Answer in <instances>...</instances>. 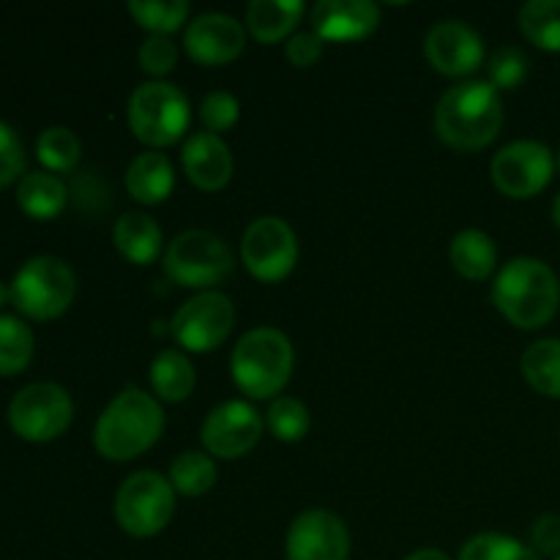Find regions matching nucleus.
I'll list each match as a JSON object with an SVG mask.
<instances>
[{"label": "nucleus", "instance_id": "37998d69", "mask_svg": "<svg viewBox=\"0 0 560 560\" xmlns=\"http://www.w3.org/2000/svg\"><path fill=\"white\" fill-rule=\"evenodd\" d=\"M552 560H560V556H558V558H552Z\"/></svg>", "mask_w": 560, "mask_h": 560}, {"label": "nucleus", "instance_id": "f3484780", "mask_svg": "<svg viewBox=\"0 0 560 560\" xmlns=\"http://www.w3.org/2000/svg\"><path fill=\"white\" fill-rule=\"evenodd\" d=\"M310 20L323 42H361L381 25V5L372 0H320Z\"/></svg>", "mask_w": 560, "mask_h": 560}, {"label": "nucleus", "instance_id": "412c9836", "mask_svg": "<svg viewBox=\"0 0 560 560\" xmlns=\"http://www.w3.org/2000/svg\"><path fill=\"white\" fill-rule=\"evenodd\" d=\"M448 260L468 282H485L498 268V246L481 230H463L448 246Z\"/></svg>", "mask_w": 560, "mask_h": 560}, {"label": "nucleus", "instance_id": "9b49d317", "mask_svg": "<svg viewBox=\"0 0 560 560\" xmlns=\"http://www.w3.org/2000/svg\"><path fill=\"white\" fill-rule=\"evenodd\" d=\"M556 173V159L545 142L517 140L503 145L492 156L490 175L501 195L512 200H530L550 186Z\"/></svg>", "mask_w": 560, "mask_h": 560}, {"label": "nucleus", "instance_id": "1a4fd4ad", "mask_svg": "<svg viewBox=\"0 0 560 560\" xmlns=\"http://www.w3.org/2000/svg\"><path fill=\"white\" fill-rule=\"evenodd\" d=\"M74 419V402L58 383H31L14 394L9 424L22 441L49 443L63 435Z\"/></svg>", "mask_w": 560, "mask_h": 560}, {"label": "nucleus", "instance_id": "7c9ffc66", "mask_svg": "<svg viewBox=\"0 0 560 560\" xmlns=\"http://www.w3.org/2000/svg\"><path fill=\"white\" fill-rule=\"evenodd\" d=\"M266 427L282 443L304 441L310 432V408L293 397L271 399L266 410Z\"/></svg>", "mask_w": 560, "mask_h": 560}, {"label": "nucleus", "instance_id": "ea45409f", "mask_svg": "<svg viewBox=\"0 0 560 560\" xmlns=\"http://www.w3.org/2000/svg\"><path fill=\"white\" fill-rule=\"evenodd\" d=\"M552 222H556V228L560 230V195L556 197V202H552Z\"/></svg>", "mask_w": 560, "mask_h": 560}, {"label": "nucleus", "instance_id": "72a5a7b5", "mask_svg": "<svg viewBox=\"0 0 560 560\" xmlns=\"http://www.w3.org/2000/svg\"><path fill=\"white\" fill-rule=\"evenodd\" d=\"M238 118L241 104L233 93L213 91L200 102V124L206 126V131H211V135L233 129V126L238 124Z\"/></svg>", "mask_w": 560, "mask_h": 560}, {"label": "nucleus", "instance_id": "cd10ccee", "mask_svg": "<svg viewBox=\"0 0 560 560\" xmlns=\"http://www.w3.org/2000/svg\"><path fill=\"white\" fill-rule=\"evenodd\" d=\"M36 339L25 320L14 315H0V375L11 377L27 370L33 361Z\"/></svg>", "mask_w": 560, "mask_h": 560}, {"label": "nucleus", "instance_id": "20e7f679", "mask_svg": "<svg viewBox=\"0 0 560 560\" xmlns=\"http://www.w3.org/2000/svg\"><path fill=\"white\" fill-rule=\"evenodd\" d=\"M293 345L271 326L246 331L230 355L233 383L252 399H277L293 375Z\"/></svg>", "mask_w": 560, "mask_h": 560}, {"label": "nucleus", "instance_id": "2eb2a0df", "mask_svg": "<svg viewBox=\"0 0 560 560\" xmlns=\"http://www.w3.org/2000/svg\"><path fill=\"white\" fill-rule=\"evenodd\" d=\"M424 55L443 77H470L485 63V38L459 20H443L430 27Z\"/></svg>", "mask_w": 560, "mask_h": 560}, {"label": "nucleus", "instance_id": "39448f33", "mask_svg": "<svg viewBox=\"0 0 560 560\" xmlns=\"http://www.w3.org/2000/svg\"><path fill=\"white\" fill-rule=\"evenodd\" d=\"M126 115H129L131 131L142 145L170 148L189 129L191 107L178 85L151 80L135 88Z\"/></svg>", "mask_w": 560, "mask_h": 560}, {"label": "nucleus", "instance_id": "7ed1b4c3", "mask_svg": "<svg viewBox=\"0 0 560 560\" xmlns=\"http://www.w3.org/2000/svg\"><path fill=\"white\" fill-rule=\"evenodd\" d=\"M495 310L523 331H536L556 317L560 282L550 266L536 257H514L492 282Z\"/></svg>", "mask_w": 560, "mask_h": 560}, {"label": "nucleus", "instance_id": "393cba45", "mask_svg": "<svg viewBox=\"0 0 560 560\" xmlns=\"http://www.w3.org/2000/svg\"><path fill=\"white\" fill-rule=\"evenodd\" d=\"M523 377L541 397L560 399V339H539L520 361Z\"/></svg>", "mask_w": 560, "mask_h": 560}, {"label": "nucleus", "instance_id": "f8f14e48", "mask_svg": "<svg viewBox=\"0 0 560 560\" xmlns=\"http://www.w3.org/2000/svg\"><path fill=\"white\" fill-rule=\"evenodd\" d=\"M235 326V306L219 290H206V293L191 295L175 312L170 331L175 342L189 353H211L224 339L230 337Z\"/></svg>", "mask_w": 560, "mask_h": 560}, {"label": "nucleus", "instance_id": "2f4dec72", "mask_svg": "<svg viewBox=\"0 0 560 560\" xmlns=\"http://www.w3.org/2000/svg\"><path fill=\"white\" fill-rule=\"evenodd\" d=\"M457 560H541L534 547L506 534H479L463 547Z\"/></svg>", "mask_w": 560, "mask_h": 560}, {"label": "nucleus", "instance_id": "a19ab883", "mask_svg": "<svg viewBox=\"0 0 560 560\" xmlns=\"http://www.w3.org/2000/svg\"><path fill=\"white\" fill-rule=\"evenodd\" d=\"M5 301H11V290H9V288H5V284H3V282H0V306H3V304H5Z\"/></svg>", "mask_w": 560, "mask_h": 560}, {"label": "nucleus", "instance_id": "f257e3e1", "mask_svg": "<svg viewBox=\"0 0 560 560\" xmlns=\"http://www.w3.org/2000/svg\"><path fill=\"white\" fill-rule=\"evenodd\" d=\"M503 126L501 93L487 80H465L448 88L435 107V131L454 151H481Z\"/></svg>", "mask_w": 560, "mask_h": 560}, {"label": "nucleus", "instance_id": "f03ea898", "mask_svg": "<svg viewBox=\"0 0 560 560\" xmlns=\"http://www.w3.org/2000/svg\"><path fill=\"white\" fill-rule=\"evenodd\" d=\"M164 432V410L142 388H124L98 416L93 446L109 463H129L159 443Z\"/></svg>", "mask_w": 560, "mask_h": 560}, {"label": "nucleus", "instance_id": "c756f323", "mask_svg": "<svg viewBox=\"0 0 560 560\" xmlns=\"http://www.w3.org/2000/svg\"><path fill=\"white\" fill-rule=\"evenodd\" d=\"M36 156L47 173H71L82 159L80 137L66 126H49L38 135Z\"/></svg>", "mask_w": 560, "mask_h": 560}, {"label": "nucleus", "instance_id": "79ce46f5", "mask_svg": "<svg viewBox=\"0 0 560 560\" xmlns=\"http://www.w3.org/2000/svg\"><path fill=\"white\" fill-rule=\"evenodd\" d=\"M558 167H560V156H558Z\"/></svg>", "mask_w": 560, "mask_h": 560}, {"label": "nucleus", "instance_id": "4468645a", "mask_svg": "<svg viewBox=\"0 0 560 560\" xmlns=\"http://www.w3.org/2000/svg\"><path fill=\"white\" fill-rule=\"evenodd\" d=\"M288 560H348L350 530L334 512L310 509L299 514L284 539Z\"/></svg>", "mask_w": 560, "mask_h": 560}, {"label": "nucleus", "instance_id": "423d86ee", "mask_svg": "<svg viewBox=\"0 0 560 560\" xmlns=\"http://www.w3.org/2000/svg\"><path fill=\"white\" fill-rule=\"evenodd\" d=\"M11 304L31 320H55L77 295V277L60 257H31L11 279Z\"/></svg>", "mask_w": 560, "mask_h": 560}, {"label": "nucleus", "instance_id": "9d476101", "mask_svg": "<svg viewBox=\"0 0 560 560\" xmlns=\"http://www.w3.org/2000/svg\"><path fill=\"white\" fill-rule=\"evenodd\" d=\"M241 260L257 282L277 284L288 279L299 262V238L284 219L260 217L246 228Z\"/></svg>", "mask_w": 560, "mask_h": 560}, {"label": "nucleus", "instance_id": "dca6fc26", "mask_svg": "<svg viewBox=\"0 0 560 560\" xmlns=\"http://www.w3.org/2000/svg\"><path fill=\"white\" fill-rule=\"evenodd\" d=\"M246 47V31L235 16L222 11H206L197 14L186 25L184 49L195 63L200 66H224L233 63Z\"/></svg>", "mask_w": 560, "mask_h": 560}, {"label": "nucleus", "instance_id": "b1692460", "mask_svg": "<svg viewBox=\"0 0 560 560\" xmlns=\"http://www.w3.org/2000/svg\"><path fill=\"white\" fill-rule=\"evenodd\" d=\"M148 377H151L153 394L164 402H184L197 386L195 364H191L184 350H162L151 361Z\"/></svg>", "mask_w": 560, "mask_h": 560}, {"label": "nucleus", "instance_id": "473e14b6", "mask_svg": "<svg viewBox=\"0 0 560 560\" xmlns=\"http://www.w3.org/2000/svg\"><path fill=\"white\" fill-rule=\"evenodd\" d=\"M487 71H490V80L487 82L495 91H514L528 77V55L517 47H503L492 55Z\"/></svg>", "mask_w": 560, "mask_h": 560}, {"label": "nucleus", "instance_id": "5701e85b", "mask_svg": "<svg viewBox=\"0 0 560 560\" xmlns=\"http://www.w3.org/2000/svg\"><path fill=\"white\" fill-rule=\"evenodd\" d=\"M16 202H20L25 217L49 222V219H55L66 208L69 189H66V184L58 175L38 170V173L22 175L20 186H16Z\"/></svg>", "mask_w": 560, "mask_h": 560}, {"label": "nucleus", "instance_id": "e433bc0d", "mask_svg": "<svg viewBox=\"0 0 560 560\" xmlns=\"http://www.w3.org/2000/svg\"><path fill=\"white\" fill-rule=\"evenodd\" d=\"M323 49H326V42L315 31H301L290 36L284 52H288V60L295 69H310V66H315L320 60Z\"/></svg>", "mask_w": 560, "mask_h": 560}, {"label": "nucleus", "instance_id": "6ab92c4d", "mask_svg": "<svg viewBox=\"0 0 560 560\" xmlns=\"http://www.w3.org/2000/svg\"><path fill=\"white\" fill-rule=\"evenodd\" d=\"M126 189L140 206H159L175 189L173 162L159 151L140 153L126 170Z\"/></svg>", "mask_w": 560, "mask_h": 560}, {"label": "nucleus", "instance_id": "0eeeda50", "mask_svg": "<svg viewBox=\"0 0 560 560\" xmlns=\"http://www.w3.org/2000/svg\"><path fill=\"white\" fill-rule=\"evenodd\" d=\"M164 273L178 288L186 290H213L233 273L235 257L228 241L208 230H186L175 235L173 244L164 252Z\"/></svg>", "mask_w": 560, "mask_h": 560}, {"label": "nucleus", "instance_id": "6e6552de", "mask_svg": "<svg viewBox=\"0 0 560 560\" xmlns=\"http://www.w3.org/2000/svg\"><path fill=\"white\" fill-rule=\"evenodd\" d=\"M175 514V490L156 470H137L115 495V520L135 539L162 534Z\"/></svg>", "mask_w": 560, "mask_h": 560}, {"label": "nucleus", "instance_id": "c85d7f7f", "mask_svg": "<svg viewBox=\"0 0 560 560\" xmlns=\"http://www.w3.org/2000/svg\"><path fill=\"white\" fill-rule=\"evenodd\" d=\"M126 9L148 36H173L189 20L186 0H131Z\"/></svg>", "mask_w": 560, "mask_h": 560}, {"label": "nucleus", "instance_id": "aec40b11", "mask_svg": "<svg viewBox=\"0 0 560 560\" xmlns=\"http://www.w3.org/2000/svg\"><path fill=\"white\" fill-rule=\"evenodd\" d=\"M162 228L140 211H129L115 222L113 244L120 257L135 266H151L162 255Z\"/></svg>", "mask_w": 560, "mask_h": 560}, {"label": "nucleus", "instance_id": "58836bf2", "mask_svg": "<svg viewBox=\"0 0 560 560\" xmlns=\"http://www.w3.org/2000/svg\"><path fill=\"white\" fill-rule=\"evenodd\" d=\"M405 560H452V558H448L443 550H435V547H427V550L410 552V556L405 558Z\"/></svg>", "mask_w": 560, "mask_h": 560}, {"label": "nucleus", "instance_id": "f704fd0d", "mask_svg": "<svg viewBox=\"0 0 560 560\" xmlns=\"http://www.w3.org/2000/svg\"><path fill=\"white\" fill-rule=\"evenodd\" d=\"M137 60H140V69L145 71L148 77H167L170 71L178 66V44L170 36H148L145 42L140 44V52H137Z\"/></svg>", "mask_w": 560, "mask_h": 560}, {"label": "nucleus", "instance_id": "ddd939ff", "mask_svg": "<svg viewBox=\"0 0 560 560\" xmlns=\"http://www.w3.org/2000/svg\"><path fill=\"white\" fill-rule=\"evenodd\" d=\"M262 430H266V421L257 413L255 405L244 399H230L206 416L200 441L211 457L241 459L260 443Z\"/></svg>", "mask_w": 560, "mask_h": 560}, {"label": "nucleus", "instance_id": "a211bd4d", "mask_svg": "<svg viewBox=\"0 0 560 560\" xmlns=\"http://www.w3.org/2000/svg\"><path fill=\"white\" fill-rule=\"evenodd\" d=\"M180 164L191 186L202 191H219L233 178V153L228 142L211 131H197L180 151Z\"/></svg>", "mask_w": 560, "mask_h": 560}, {"label": "nucleus", "instance_id": "bb28decb", "mask_svg": "<svg viewBox=\"0 0 560 560\" xmlns=\"http://www.w3.org/2000/svg\"><path fill=\"white\" fill-rule=\"evenodd\" d=\"M217 463L206 452H184L170 465L167 481L186 498H200L217 485Z\"/></svg>", "mask_w": 560, "mask_h": 560}, {"label": "nucleus", "instance_id": "4be33fe9", "mask_svg": "<svg viewBox=\"0 0 560 560\" xmlns=\"http://www.w3.org/2000/svg\"><path fill=\"white\" fill-rule=\"evenodd\" d=\"M301 16V0H255L246 9V27L260 44H277L299 27Z\"/></svg>", "mask_w": 560, "mask_h": 560}, {"label": "nucleus", "instance_id": "4c0bfd02", "mask_svg": "<svg viewBox=\"0 0 560 560\" xmlns=\"http://www.w3.org/2000/svg\"><path fill=\"white\" fill-rule=\"evenodd\" d=\"M530 545L536 556H560V514H541L530 528Z\"/></svg>", "mask_w": 560, "mask_h": 560}, {"label": "nucleus", "instance_id": "c9c22d12", "mask_svg": "<svg viewBox=\"0 0 560 560\" xmlns=\"http://www.w3.org/2000/svg\"><path fill=\"white\" fill-rule=\"evenodd\" d=\"M25 173V148L9 124L0 120V189L14 184Z\"/></svg>", "mask_w": 560, "mask_h": 560}, {"label": "nucleus", "instance_id": "a878e982", "mask_svg": "<svg viewBox=\"0 0 560 560\" xmlns=\"http://www.w3.org/2000/svg\"><path fill=\"white\" fill-rule=\"evenodd\" d=\"M517 20L520 31L534 47L560 52V0H528Z\"/></svg>", "mask_w": 560, "mask_h": 560}]
</instances>
